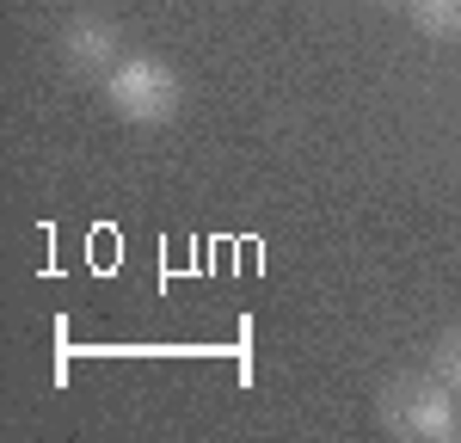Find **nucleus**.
<instances>
[{"label":"nucleus","mask_w":461,"mask_h":443,"mask_svg":"<svg viewBox=\"0 0 461 443\" xmlns=\"http://www.w3.org/2000/svg\"><path fill=\"white\" fill-rule=\"evenodd\" d=\"M178 74L154 56H130L105 74V105L123 117V123H167L178 111Z\"/></svg>","instance_id":"f257e3e1"},{"label":"nucleus","mask_w":461,"mask_h":443,"mask_svg":"<svg viewBox=\"0 0 461 443\" xmlns=\"http://www.w3.org/2000/svg\"><path fill=\"white\" fill-rule=\"evenodd\" d=\"M382 425H388L393 438H425V443H449L461 431L456 419V394L430 375V382H400L388 388V401H382Z\"/></svg>","instance_id":"f03ea898"},{"label":"nucleus","mask_w":461,"mask_h":443,"mask_svg":"<svg viewBox=\"0 0 461 443\" xmlns=\"http://www.w3.org/2000/svg\"><path fill=\"white\" fill-rule=\"evenodd\" d=\"M62 56H68V68H80V74L117 68V25H111V19H99V13L68 19V32H62Z\"/></svg>","instance_id":"7ed1b4c3"},{"label":"nucleus","mask_w":461,"mask_h":443,"mask_svg":"<svg viewBox=\"0 0 461 443\" xmlns=\"http://www.w3.org/2000/svg\"><path fill=\"white\" fill-rule=\"evenodd\" d=\"M406 13L430 43H461V0H406Z\"/></svg>","instance_id":"20e7f679"},{"label":"nucleus","mask_w":461,"mask_h":443,"mask_svg":"<svg viewBox=\"0 0 461 443\" xmlns=\"http://www.w3.org/2000/svg\"><path fill=\"white\" fill-rule=\"evenodd\" d=\"M430 375H437L449 394H461V327H449L443 339H437V351H430Z\"/></svg>","instance_id":"39448f33"},{"label":"nucleus","mask_w":461,"mask_h":443,"mask_svg":"<svg viewBox=\"0 0 461 443\" xmlns=\"http://www.w3.org/2000/svg\"><path fill=\"white\" fill-rule=\"evenodd\" d=\"M375 6H406V0H375Z\"/></svg>","instance_id":"423d86ee"}]
</instances>
